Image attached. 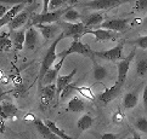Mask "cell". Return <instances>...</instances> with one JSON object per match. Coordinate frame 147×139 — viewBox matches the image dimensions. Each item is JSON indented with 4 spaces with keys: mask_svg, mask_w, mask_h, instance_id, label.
<instances>
[{
    "mask_svg": "<svg viewBox=\"0 0 147 139\" xmlns=\"http://www.w3.org/2000/svg\"><path fill=\"white\" fill-rule=\"evenodd\" d=\"M131 139H141V136L139 133H136L135 131H133V137H131Z\"/></svg>",
    "mask_w": 147,
    "mask_h": 139,
    "instance_id": "8d00e7d4",
    "label": "cell"
},
{
    "mask_svg": "<svg viewBox=\"0 0 147 139\" xmlns=\"http://www.w3.org/2000/svg\"><path fill=\"white\" fill-rule=\"evenodd\" d=\"M129 0H91L85 4H83L84 7H89L92 10H102V11H108L114 7L119 6Z\"/></svg>",
    "mask_w": 147,
    "mask_h": 139,
    "instance_id": "8992f818",
    "label": "cell"
},
{
    "mask_svg": "<svg viewBox=\"0 0 147 139\" xmlns=\"http://www.w3.org/2000/svg\"><path fill=\"white\" fill-rule=\"evenodd\" d=\"M65 38V34L61 32V34L59 35V38H56L54 40V43H52L50 45V47L48 50V52L45 53L43 61H41V65H40V70H39V75H38V81H39V86L41 88V85H43V81H44V78L46 73L51 69L52 64L55 63V61L59 58L57 57V53H56V49H57V45H59V43Z\"/></svg>",
    "mask_w": 147,
    "mask_h": 139,
    "instance_id": "6da1fadb",
    "label": "cell"
},
{
    "mask_svg": "<svg viewBox=\"0 0 147 139\" xmlns=\"http://www.w3.org/2000/svg\"><path fill=\"white\" fill-rule=\"evenodd\" d=\"M127 44V40H122L118 43L114 47L106 50V51H95V57H98L105 61H111V62H117L122 58L123 56V49L124 45Z\"/></svg>",
    "mask_w": 147,
    "mask_h": 139,
    "instance_id": "5b68a950",
    "label": "cell"
},
{
    "mask_svg": "<svg viewBox=\"0 0 147 139\" xmlns=\"http://www.w3.org/2000/svg\"><path fill=\"white\" fill-rule=\"evenodd\" d=\"M136 74L139 76H144L147 73V58H140L136 62Z\"/></svg>",
    "mask_w": 147,
    "mask_h": 139,
    "instance_id": "f546056e",
    "label": "cell"
},
{
    "mask_svg": "<svg viewBox=\"0 0 147 139\" xmlns=\"http://www.w3.org/2000/svg\"><path fill=\"white\" fill-rule=\"evenodd\" d=\"M127 44H130V45H135L138 47L142 49V50H147V35H144V37H139L134 40H129L127 41Z\"/></svg>",
    "mask_w": 147,
    "mask_h": 139,
    "instance_id": "4dcf8cb0",
    "label": "cell"
},
{
    "mask_svg": "<svg viewBox=\"0 0 147 139\" xmlns=\"http://www.w3.org/2000/svg\"><path fill=\"white\" fill-rule=\"evenodd\" d=\"M123 120H124V115H123V112L120 111V110H117V111H115L114 114H113V116H112V121H113L114 123H117V125L122 123Z\"/></svg>",
    "mask_w": 147,
    "mask_h": 139,
    "instance_id": "836d02e7",
    "label": "cell"
},
{
    "mask_svg": "<svg viewBox=\"0 0 147 139\" xmlns=\"http://www.w3.org/2000/svg\"><path fill=\"white\" fill-rule=\"evenodd\" d=\"M65 59H66V58H60V62H59L57 64H55L54 69H50L48 73H46L45 78H44V81H43V84H45V85H50V84H52V82H54L55 80H57V78H59V71L61 70L62 64H63Z\"/></svg>",
    "mask_w": 147,
    "mask_h": 139,
    "instance_id": "7402d4cb",
    "label": "cell"
},
{
    "mask_svg": "<svg viewBox=\"0 0 147 139\" xmlns=\"http://www.w3.org/2000/svg\"><path fill=\"white\" fill-rule=\"evenodd\" d=\"M73 53L85 56V57H89L91 59L95 58V51H92L90 46H89L88 44L82 43L80 40H73L71 46L67 50L62 51V52H60V53H57V57L59 58H66L67 56L73 55Z\"/></svg>",
    "mask_w": 147,
    "mask_h": 139,
    "instance_id": "277c9868",
    "label": "cell"
},
{
    "mask_svg": "<svg viewBox=\"0 0 147 139\" xmlns=\"http://www.w3.org/2000/svg\"><path fill=\"white\" fill-rule=\"evenodd\" d=\"M92 123H94V117L90 114H84L80 119L78 120L77 127L80 132H84V131H88L89 128L92 126Z\"/></svg>",
    "mask_w": 147,
    "mask_h": 139,
    "instance_id": "cb8c5ba5",
    "label": "cell"
},
{
    "mask_svg": "<svg viewBox=\"0 0 147 139\" xmlns=\"http://www.w3.org/2000/svg\"><path fill=\"white\" fill-rule=\"evenodd\" d=\"M140 91H141V86L135 87L133 91L125 93L123 98V106L125 110H130L138 105L139 99H140Z\"/></svg>",
    "mask_w": 147,
    "mask_h": 139,
    "instance_id": "8fae6325",
    "label": "cell"
},
{
    "mask_svg": "<svg viewBox=\"0 0 147 139\" xmlns=\"http://www.w3.org/2000/svg\"><path fill=\"white\" fill-rule=\"evenodd\" d=\"M82 22L86 25L89 29L92 28H98L103 22H105V16L101 12H92L86 17L82 18Z\"/></svg>",
    "mask_w": 147,
    "mask_h": 139,
    "instance_id": "2e32d148",
    "label": "cell"
},
{
    "mask_svg": "<svg viewBox=\"0 0 147 139\" xmlns=\"http://www.w3.org/2000/svg\"><path fill=\"white\" fill-rule=\"evenodd\" d=\"M36 28L40 30V33L43 34L45 40H50L59 33L60 25L57 23H51V24H36Z\"/></svg>",
    "mask_w": 147,
    "mask_h": 139,
    "instance_id": "d6986e66",
    "label": "cell"
},
{
    "mask_svg": "<svg viewBox=\"0 0 147 139\" xmlns=\"http://www.w3.org/2000/svg\"><path fill=\"white\" fill-rule=\"evenodd\" d=\"M86 108V104L80 97L78 96H74L72 97L71 100L68 102L67 104V111H71V112H82L85 110Z\"/></svg>",
    "mask_w": 147,
    "mask_h": 139,
    "instance_id": "44dd1931",
    "label": "cell"
},
{
    "mask_svg": "<svg viewBox=\"0 0 147 139\" xmlns=\"http://www.w3.org/2000/svg\"><path fill=\"white\" fill-rule=\"evenodd\" d=\"M98 28L108 29V30H112V32L123 33L129 28V19H127V18H111V19L105 21Z\"/></svg>",
    "mask_w": 147,
    "mask_h": 139,
    "instance_id": "9c48e42d",
    "label": "cell"
},
{
    "mask_svg": "<svg viewBox=\"0 0 147 139\" xmlns=\"http://www.w3.org/2000/svg\"><path fill=\"white\" fill-rule=\"evenodd\" d=\"M72 7V5H68L65 9H59L54 10V11L49 12H41L38 15H33L30 18L29 25H36V24H51V23H57L62 18V16Z\"/></svg>",
    "mask_w": 147,
    "mask_h": 139,
    "instance_id": "7a4b0ae2",
    "label": "cell"
},
{
    "mask_svg": "<svg viewBox=\"0 0 147 139\" xmlns=\"http://www.w3.org/2000/svg\"><path fill=\"white\" fill-rule=\"evenodd\" d=\"M12 44H13V41L11 38H10V33L3 32L1 35H0V47H1V50L3 51L10 50Z\"/></svg>",
    "mask_w": 147,
    "mask_h": 139,
    "instance_id": "83f0119b",
    "label": "cell"
},
{
    "mask_svg": "<svg viewBox=\"0 0 147 139\" xmlns=\"http://www.w3.org/2000/svg\"><path fill=\"white\" fill-rule=\"evenodd\" d=\"M135 10L139 12L147 11V0H138L135 5Z\"/></svg>",
    "mask_w": 147,
    "mask_h": 139,
    "instance_id": "d6a6232c",
    "label": "cell"
},
{
    "mask_svg": "<svg viewBox=\"0 0 147 139\" xmlns=\"http://www.w3.org/2000/svg\"><path fill=\"white\" fill-rule=\"evenodd\" d=\"M86 34H91L96 38V41H107L114 39L117 35L112 33V30L108 29H102V28H96V29H88Z\"/></svg>",
    "mask_w": 147,
    "mask_h": 139,
    "instance_id": "ffe728a7",
    "label": "cell"
},
{
    "mask_svg": "<svg viewBox=\"0 0 147 139\" xmlns=\"http://www.w3.org/2000/svg\"><path fill=\"white\" fill-rule=\"evenodd\" d=\"M92 75H94V79H95L97 82L103 81L108 75L107 69L105 68L103 65L97 63L95 58H92Z\"/></svg>",
    "mask_w": 147,
    "mask_h": 139,
    "instance_id": "603a6c76",
    "label": "cell"
},
{
    "mask_svg": "<svg viewBox=\"0 0 147 139\" xmlns=\"http://www.w3.org/2000/svg\"><path fill=\"white\" fill-rule=\"evenodd\" d=\"M134 125H135V128L138 131L142 132V133H146L147 134V119L146 117H144V116L138 117V119L135 120Z\"/></svg>",
    "mask_w": 147,
    "mask_h": 139,
    "instance_id": "1f68e13d",
    "label": "cell"
},
{
    "mask_svg": "<svg viewBox=\"0 0 147 139\" xmlns=\"http://www.w3.org/2000/svg\"><path fill=\"white\" fill-rule=\"evenodd\" d=\"M1 117L3 120H7V119H15L18 114V108L13 104L11 100L9 99H3L1 100Z\"/></svg>",
    "mask_w": 147,
    "mask_h": 139,
    "instance_id": "7c38bea8",
    "label": "cell"
},
{
    "mask_svg": "<svg viewBox=\"0 0 147 139\" xmlns=\"http://www.w3.org/2000/svg\"><path fill=\"white\" fill-rule=\"evenodd\" d=\"M44 121H45L46 125H48V126L51 128V131L54 132L60 139H76V138H73V137H71V136H67L63 131L60 130V128L57 127V125H56L54 121H50V120H44Z\"/></svg>",
    "mask_w": 147,
    "mask_h": 139,
    "instance_id": "484cf974",
    "label": "cell"
},
{
    "mask_svg": "<svg viewBox=\"0 0 147 139\" xmlns=\"http://www.w3.org/2000/svg\"><path fill=\"white\" fill-rule=\"evenodd\" d=\"M12 41H13V46L16 51H21L23 49L24 43H26V32L24 30H18L15 32L12 35Z\"/></svg>",
    "mask_w": 147,
    "mask_h": 139,
    "instance_id": "d4e9b609",
    "label": "cell"
},
{
    "mask_svg": "<svg viewBox=\"0 0 147 139\" xmlns=\"http://www.w3.org/2000/svg\"><path fill=\"white\" fill-rule=\"evenodd\" d=\"M24 4H27V3H21V4H16L15 6H12L11 9L9 10V11L5 13V15H3L1 16V18H0V27H5V25H9L10 24V22L17 16V15L22 11L23 10V7H24Z\"/></svg>",
    "mask_w": 147,
    "mask_h": 139,
    "instance_id": "9a60e30c",
    "label": "cell"
},
{
    "mask_svg": "<svg viewBox=\"0 0 147 139\" xmlns=\"http://www.w3.org/2000/svg\"><path fill=\"white\" fill-rule=\"evenodd\" d=\"M26 120H32V121H34L35 119H34L33 115H27V116H26Z\"/></svg>",
    "mask_w": 147,
    "mask_h": 139,
    "instance_id": "f35d334b",
    "label": "cell"
},
{
    "mask_svg": "<svg viewBox=\"0 0 147 139\" xmlns=\"http://www.w3.org/2000/svg\"><path fill=\"white\" fill-rule=\"evenodd\" d=\"M72 4H77V0H51L49 9L51 11H54V10L62 9V6H65V5H72Z\"/></svg>",
    "mask_w": 147,
    "mask_h": 139,
    "instance_id": "f1b7e54d",
    "label": "cell"
},
{
    "mask_svg": "<svg viewBox=\"0 0 147 139\" xmlns=\"http://www.w3.org/2000/svg\"><path fill=\"white\" fill-rule=\"evenodd\" d=\"M57 24L62 29L65 38H72L73 40H80L86 34V30L89 29L83 22L72 23V22H66V21H59Z\"/></svg>",
    "mask_w": 147,
    "mask_h": 139,
    "instance_id": "3957f363",
    "label": "cell"
},
{
    "mask_svg": "<svg viewBox=\"0 0 147 139\" xmlns=\"http://www.w3.org/2000/svg\"><path fill=\"white\" fill-rule=\"evenodd\" d=\"M118 134L115 133H102L98 136V139H118Z\"/></svg>",
    "mask_w": 147,
    "mask_h": 139,
    "instance_id": "e575fe53",
    "label": "cell"
},
{
    "mask_svg": "<svg viewBox=\"0 0 147 139\" xmlns=\"http://www.w3.org/2000/svg\"><path fill=\"white\" fill-rule=\"evenodd\" d=\"M36 7V5H32V6H29L27 9H23L22 11H21L16 17H15L11 22H10L9 24V28L11 29V30H16V29H20L22 25H24L27 22H29L30 18H32V12L35 10Z\"/></svg>",
    "mask_w": 147,
    "mask_h": 139,
    "instance_id": "ba28073f",
    "label": "cell"
},
{
    "mask_svg": "<svg viewBox=\"0 0 147 139\" xmlns=\"http://www.w3.org/2000/svg\"><path fill=\"white\" fill-rule=\"evenodd\" d=\"M38 28L35 25H29V28L26 29V43L24 46L27 50H34L35 46L39 43V33Z\"/></svg>",
    "mask_w": 147,
    "mask_h": 139,
    "instance_id": "5bb4252c",
    "label": "cell"
},
{
    "mask_svg": "<svg viewBox=\"0 0 147 139\" xmlns=\"http://www.w3.org/2000/svg\"><path fill=\"white\" fill-rule=\"evenodd\" d=\"M142 104H144L145 112H146V115H147V84L144 87V91H142Z\"/></svg>",
    "mask_w": 147,
    "mask_h": 139,
    "instance_id": "d590c367",
    "label": "cell"
},
{
    "mask_svg": "<svg viewBox=\"0 0 147 139\" xmlns=\"http://www.w3.org/2000/svg\"><path fill=\"white\" fill-rule=\"evenodd\" d=\"M55 96H57V86L54 84L46 85L44 87H41V94H40V103L43 106L49 105L52 102V99L55 98Z\"/></svg>",
    "mask_w": 147,
    "mask_h": 139,
    "instance_id": "4fadbf2b",
    "label": "cell"
},
{
    "mask_svg": "<svg viewBox=\"0 0 147 139\" xmlns=\"http://www.w3.org/2000/svg\"><path fill=\"white\" fill-rule=\"evenodd\" d=\"M33 123H34V126L36 128V131L39 132V134L43 137L44 139H60L54 132L51 131V128L48 125H46L45 121H41V120L35 119L33 121Z\"/></svg>",
    "mask_w": 147,
    "mask_h": 139,
    "instance_id": "ac0fdd59",
    "label": "cell"
},
{
    "mask_svg": "<svg viewBox=\"0 0 147 139\" xmlns=\"http://www.w3.org/2000/svg\"><path fill=\"white\" fill-rule=\"evenodd\" d=\"M77 70H78V68H74L69 74H67V75H59V78H57V80H56L57 96H61L62 91H63L69 84H72L73 79H74V76L77 74Z\"/></svg>",
    "mask_w": 147,
    "mask_h": 139,
    "instance_id": "e0dca14e",
    "label": "cell"
},
{
    "mask_svg": "<svg viewBox=\"0 0 147 139\" xmlns=\"http://www.w3.org/2000/svg\"><path fill=\"white\" fill-rule=\"evenodd\" d=\"M62 18H63V21H66V22H72V23H77L79 22V21L82 19V16L80 13L76 11L74 9H73V6L68 10V11L62 16Z\"/></svg>",
    "mask_w": 147,
    "mask_h": 139,
    "instance_id": "4316f807",
    "label": "cell"
},
{
    "mask_svg": "<svg viewBox=\"0 0 147 139\" xmlns=\"http://www.w3.org/2000/svg\"><path fill=\"white\" fill-rule=\"evenodd\" d=\"M141 25H142V27H145V28H147V16L142 19V23H141Z\"/></svg>",
    "mask_w": 147,
    "mask_h": 139,
    "instance_id": "74e56055",
    "label": "cell"
},
{
    "mask_svg": "<svg viewBox=\"0 0 147 139\" xmlns=\"http://www.w3.org/2000/svg\"><path fill=\"white\" fill-rule=\"evenodd\" d=\"M122 88H123V86L115 81V84L112 87L106 88L101 94L98 96V100L101 102V103H103V104H108V103H111L112 100H114L120 94Z\"/></svg>",
    "mask_w": 147,
    "mask_h": 139,
    "instance_id": "30bf717a",
    "label": "cell"
},
{
    "mask_svg": "<svg viewBox=\"0 0 147 139\" xmlns=\"http://www.w3.org/2000/svg\"><path fill=\"white\" fill-rule=\"evenodd\" d=\"M135 57V51H131V52L125 57L124 59L119 61L118 64H117V68H118V76H117V82L120 84L122 86H124L125 81H127L128 78V73H129V69H130V64L133 62Z\"/></svg>",
    "mask_w": 147,
    "mask_h": 139,
    "instance_id": "52a82bcc",
    "label": "cell"
}]
</instances>
